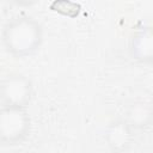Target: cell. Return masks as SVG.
<instances>
[{"mask_svg": "<svg viewBox=\"0 0 153 153\" xmlns=\"http://www.w3.org/2000/svg\"><path fill=\"white\" fill-rule=\"evenodd\" d=\"M1 43L5 51L14 59L29 57L38 51L43 43V27L31 16H14L2 25Z\"/></svg>", "mask_w": 153, "mask_h": 153, "instance_id": "cell-1", "label": "cell"}, {"mask_svg": "<svg viewBox=\"0 0 153 153\" xmlns=\"http://www.w3.org/2000/svg\"><path fill=\"white\" fill-rule=\"evenodd\" d=\"M31 116L27 108L1 105L0 141L4 146L13 147L23 143L31 131Z\"/></svg>", "mask_w": 153, "mask_h": 153, "instance_id": "cell-2", "label": "cell"}, {"mask_svg": "<svg viewBox=\"0 0 153 153\" xmlns=\"http://www.w3.org/2000/svg\"><path fill=\"white\" fill-rule=\"evenodd\" d=\"M33 98V84L31 79L18 72L5 75L0 85L1 105L27 108Z\"/></svg>", "mask_w": 153, "mask_h": 153, "instance_id": "cell-3", "label": "cell"}, {"mask_svg": "<svg viewBox=\"0 0 153 153\" xmlns=\"http://www.w3.org/2000/svg\"><path fill=\"white\" fill-rule=\"evenodd\" d=\"M129 55L139 65L153 66V25H141L130 36Z\"/></svg>", "mask_w": 153, "mask_h": 153, "instance_id": "cell-4", "label": "cell"}, {"mask_svg": "<svg viewBox=\"0 0 153 153\" xmlns=\"http://www.w3.org/2000/svg\"><path fill=\"white\" fill-rule=\"evenodd\" d=\"M134 129L124 120H115L108 124L104 131V140L112 153L127 152L134 142Z\"/></svg>", "mask_w": 153, "mask_h": 153, "instance_id": "cell-5", "label": "cell"}, {"mask_svg": "<svg viewBox=\"0 0 153 153\" xmlns=\"http://www.w3.org/2000/svg\"><path fill=\"white\" fill-rule=\"evenodd\" d=\"M124 120L134 130L145 129L153 123V109L149 102H135L126 111Z\"/></svg>", "mask_w": 153, "mask_h": 153, "instance_id": "cell-6", "label": "cell"}, {"mask_svg": "<svg viewBox=\"0 0 153 153\" xmlns=\"http://www.w3.org/2000/svg\"><path fill=\"white\" fill-rule=\"evenodd\" d=\"M149 103H151V106H152V109H153V97H152V99L149 100Z\"/></svg>", "mask_w": 153, "mask_h": 153, "instance_id": "cell-7", "label": "cell"}]
</instances>
